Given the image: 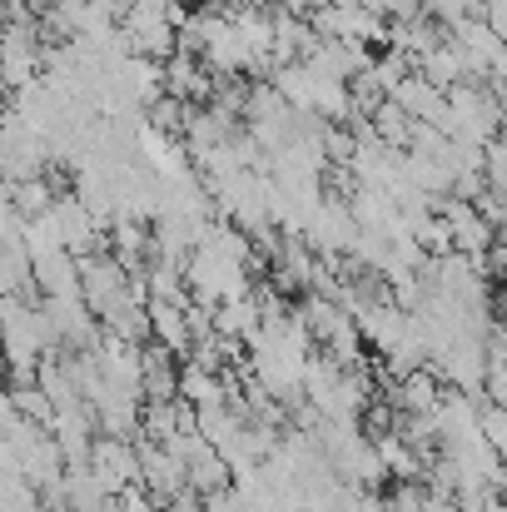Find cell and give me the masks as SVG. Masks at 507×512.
Returning <instances> with one entry per match:
<instances>
[{"label": "cell", "instance_id": "cell-1", "mask_svg": "<svg viewBox=\"0 0 507 512\" xmlns=\"http://www.w3.org/2000/svg\"><path fill=\"white\" fill-rule=\"evenodd\" d=\"M229 5H239V10H249V5H264V0H229Z\"/></svg>", "mask_w": 507, "mask_h": 512}]
</instances>
